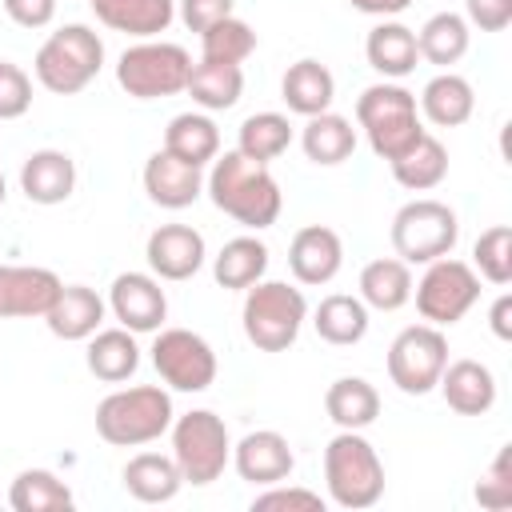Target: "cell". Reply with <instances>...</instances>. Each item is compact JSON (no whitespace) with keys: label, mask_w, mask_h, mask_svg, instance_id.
I'll list each match as a JSON object with an SVG mask.
<instances>
[{"label":"cell","mask_w":512,"mask_h":512,"mask_svg":"<svg viewBox=\"0 0 512 512\" xmlns=\"http://www.w3.org/2000/svg\"><path fill=\"white\" fill-rule=\"evenodd\" d=\"M312 328L324 344H336V348H348V344H360L368 336V304L360 296H348V292H332L316 304L312 312Z\"/></svg>","instance_id":"cell-31"},{"label":"cell","mask_w":512,"mask_h":512,"mask_svg":"<svg viewBox=\"0 0 512 512\" xmlns=\"http://www.w3.org/2000/svg\"><path fill=\"white\" fill-rule=\"evenodd\" d=\"M60 288H64V280L52 268L0 264V320H24V316L44 320V312L52 308Z\"/></svg>","instance_id":"cell-15"},{"label":"cell","mask_w":512,"mask_h":512,"mask_svg":"<svg viewBox=\"0 0 512 512\" xmlns=\"http://www.w3.org/2000/svg\"><path fill=\"white\" fill-rule=\"evenodd\" d=\"M392 248L404 264H432L448 256L460 240V220L444 200L416 196L392 216Z\"/></svg>","instance_id":"cell-9"},{"label":"cell","mask_w":512,"mask_h":512,"mask_svg":"<svg viewBox=\"0 0 512 512\" xmlns=\"http://www.w3.org/2000/svg\"><path fill=\"white\" fill-rule=\"evenodd\" d=\"M172 396L160 384L116 388L96 404V436L112 448H140L172 428Z\"/></svg>","instance_id":"cell-2"},{"label":"cell","mask_w":512,"mask_h":512,"mask_svg":"<svg viewBox=\"0 0 512 512\" xmlns=\"http://www.w3.org/2000/svg\"><path fill=\"white\" fill-rule=\"evenodd\" d=\"M120 480H124V492L140 504H168L184 488V476H180L172 452L168 456L164 452H136L124 464Z\"/></svg>","instance_id":"cell-26"},{"label":"cell","mask_w":512,"mask_h":512,"mask_svg":"<svg viewBox=\"0 0 512 512\" xmlns=\"http://www.w3.org/2000/svg\"><path fill=\"white\" fill-rule=\"evenodd\" d=\"M280 96L288 104V112L296 116H316V112H328L332 100H336V76L328 72V64L304 56L296 64H288L284 80H280Z\"/></svg>","instance_id":"cell-25"},{"label":"cell","mask_w":512,"mask_h":512,"mask_svg":"<svg viewBox=\"0 0 512 512\" xmlns=\"http://www.w3.org/2000/svg\"><path fill=\"white\" fill-rule=\"evenodd\" d=\"M412 296H416V312L424 316V324L452 328L480 300V276L472 264H464L448 252V256L424 264V276L412 284Z\"/></svg>","instance_id":"cell-10"},{"label":"cell","mask_w":512,"mask_h":512,"mask_svg":"<svg viewBox=\"0 0 512 512\" xmlns=\"http://www.w3.org/2000/svg\"><path fill=\"white\" fill-rule=\"evenodd\" d=\"M340 264H344V240L328 224H304L288 244V268H292L296 284L320 288V284L336 280Z\"/></svg>","instance_id":"cell-18"},{"label":"cell","mask_w":512,"mask_h":512,"mask_svg":"<svg viewBox=\"0 0 512 512\" xmlns=\"http://www.w3.org/2000/svg\"><path fill=\"white\" fill-rule=\"evenodd\" d=\"M256 52V32L248 20H240L236 12L208 24L200 32V60H216V64H244Z\"/></svg>","instance_id":"cell-39"},{"label":"cell","mask_w":512,"mask_h":512,"mask_svg":"<svg viewBox=\"0 0 512 512\" xmlns=\"http://www.w3.org/2000/svg\"><path fill=\"white\" fill-rule=\"evenodd\" d=\"M308 320V300L288 280H256L244 288L240 324L252 348L260 352H288Z\"/></svg>","instance_id":"cell-6"},{"label":"cell","mask_w":512,"mask_h":512,"mask_svg":"<svg viewBox=\"0 0 512 512\" xmlns=\"http://www.w3.org/2000/svg\"><path fill=\"white\" fill-rule=\"evenodd\" d=\"M300 148H304V156L312 160V164H320V168H336V164H344L352 152H356V128H352V120L348 116H340V112H316V116H308L304 120V128H300Z\"/></svg>","instance_id":"cell-28"},{"label":"cell","mask_w":512,"mask_h":512,"mask_svg":"<svg viewBox=\"0 0 512 512\" xmlns=\"http://www.w3.org/2000/svg\"><path fill=\"white\" fill-rule=\"evenodd\" d=\"M172 460L184 476V484L204 488L212 480L224 476V468L232 464V436L224 416L208 412V408H192L184 416L172 420Z\"/></svg>","instance_id":"cell-7"},{"label":"cell","mask_w":512,"mask_h":512,"mask_svg":"<svg viewBox=\"0 0 512 512\" xmlns=\"http://www.w3.org/2000/svg\"><path fill=\"white\" fill-rule=\"evenodd\" d=\"M232 4L236 0H176V16L184 20L188 32H204L208 24L232 16Z\"/></svg>","instance_id":"cell-45"},{"label":"cell","mask_w":512,"mask_h":512,"mask_svg":"<svg viewBox=\"0 0 512 512\" xmlns=\"http://www.w3.org/2000/svg\"><path fill=\"white\" fill-rule=\"evenodd\" d=\"M364 56H368L372 72H380L384 80H404L420 60L416 32L400 20H380L364 40Z\"/></svg>","instance_id":"cell-27"},{"label":"cell","mask_w":512,"mask_h":512,"mask_svg":"<svg viewBox=\"0 0 512 512\" xmlns=\"http://www.w3.org/2000/svg\"><path fill=\"white\" fill-rule=\"evenodd\" d=\"M208 244L192 224H160L148 244H144V260L152 268L156 280H192L204 268Z\"/></svg>","instance_id":"cell-16"},{"label":"cell","mask_w":512,"mask_h":512,"mask_svg":"<svg viewBox=\"0 0 512 512\" xmlns=\"http://www.w3.org/2000/svg\"><path fill=\"white\" fill-rule=\"evenodd\" d=\"M232 468L240 472V480H248L256 488H268V484H280V480L292 476L296 452H292V444H288L284 432L256 428V432H244L232 444Z\"/></svg>","instance_id":"cell-14"},{"label":"cell","mask_w":512,"mask_h":512,"mask_svg":"<svg viewBox=\"0 0 512 512\" xmlns=\"http://www.w3.org/2000/svg\"><path fill=\"white\" fill-rule=\"evenodd\" d=\"M468 44H472V28L460 12H432L416 32L420 60H428L436 68H452L456 60H464Z\"/></svg>","instance_id":"cell-36"},{"label":"cell","mask_w":512,"mask_h":512,"mask_svg":"<svg viewBox=\"0 0 512 512\" xmlns=\"http://www.w3.org/2000/svg\"><path fill=\"white\" fill-rule=\"evenodd\" d=\"M464 20L480 32H504L512 24V0H464Z\"/></svg>","instance_id":"cell-44"},{"label":"cell","mask_w":512,"mask_h":512,"mask_svg":"<svg viewBox=\"0 0 512 512\" xmlns=\"http://www.w3.org/2000/svg\"><path fill=\"white\" fill-rule=\"evenodd\" d=\"M448 364V336L436 324H408L388 344V380L404 396H428Z\"/></svg>","instance_id":"cell-11"},{"label":"cell","mask_w":512,"mask_h":512,"mask_svg":"<svg viewBox=\"0 0 512 512\" xmlns=\"http://www.w3.org/2000/svg\"><path fill=\"white\" fill-rule=\"evenodd\" d=\"M84 364L96 380L104 384H124L128 376H136L140 368V344H136V332L128 328H96L88 336V348H84Z\"/></svg>","instance_id":"cell-24"},{"label":"cell","mask_w":512,"mask_h":512,"mask_svg":"<svg viewBox=\"0 0 512 512\" xmlns=\"http://www.w3.org/2000/svg\"><path fill=\"white\" fill-rule=\"evenodd\" d=\"M8 504L16 512H68L76 504V496L56 472L24 468V472H16V480L8 488Z\"/></svg>","instance_id":"cell-37"},{"label":"cell","mask_w":512,"mask_h":512,"mask_svg":"<svg viewBox=\"0 0 512 512\" xmlns=\"http://www.w3.org/2000/svg\"><path fill=\"white\" fill-rule=\"evenodd\" d=\"M292 144V124L284 112H252L244 116L240 124V136H236V152H244L248 160H260V164H272L276 156H284Z\"/></svg>","instance_id":"cell-38"},{"label":"cell","mask_w":512,"mask_h":512,"mask_svg":"<svg viewBox=\"0 0 512 512\" xmlns=\"http://www.w3.org/2000/svg\"><path fill=\"white\" fill-rule=\"evenodd\" d=\"M4 12L20 28H48L56 16V0H4Z\"/></svg>","instance_id":"cell-46"},{"label":"cell","mask_w":512,"mask_h":512,"mask_svg":"<svg viewBox=\"0 0 512 512\" xmlns=\"http://www.w3.org/2000/svg\"><path fill=\"white\" fill-rule=\"evenodd\" d=\"M268 272V244L260 236H232L216 260H212V276L220 288H232V292H244L252 288L256 280H264Z\"/></svg>","instance_id":"cell-35"},{"label":"cell","mask_w":512,"mask_h":512,"mask_svg":"<svg viewBox=\"0 0 512 512\" xmlns=\"http://www.w3.org/2000/svg\"><path fill=\"white\" fill-rule=\"evenodd\" d=\"M108 316V300L88 284H64L52 308L44 312V324L56 340H88Z\"/></svg>","instance_id":"cell-21"},{"label":"cell","mask_w":512,"mask_h":512,"mask_svg":"<svg viewBox=\"0 0 512 512\" xmlns=\"http://www.w3.org/2000/svg\"><path fill=\"white\" fill-rule=\"evenodd\" d=\"M164 148L196 168H208L220 152V128L208 112H180L164 128Z\"/></svg>","instance_id":"cell-33"},{"label":"cell","mask_w":512,"mask_h":512,"mask_svg":"<svg viewBox=\"0 0 512 512\" xmlns=\"http://www.w3.org/2000/svg\"><path fill=\"white\" fill-rule=\"evenodd\" d=\"M88 4L104 28L136 40H152L168 32V24L176 20V0H88Z\"/></svg>","instance_id":"cell-22"},{"label":"cell","mask_w":512,"mask_h":512,"mask_svg":"<svg viewBox=\"0 0 512 512\" xmlns=\"http://www.w3.org/2000/svg\"><path fill=\"white\" fill-rule=\"evenodd\" d=\"M108 312L116 316L120 328L144 336L164 328L168 320V296L152 272H120L108 284Z\"/></svg>","instance_id":"cell-13"},{"label":"cell","mask_w":512,"mask_h":512,"mask_svg":"<svg viewBox=\"0 0 512 512\" xmlns=\"http://www.w3.org/2000/svg\"><path fill=\"white\" fill-rule=\"evenodd\" d=\"M324 412L336 428H352L364 432L376 416H380V392L376 384H368L364 376H340L328 384L324 392Z\"/></svg>","instance_id":"cell-32"},{"label":"cell","mask_w":512,"mask_h":512,"mask_svg":"<svg viewBox=\"0 0 512 512\" xmlns=\"http://www.w3.org/2000/svg\"><path fill=\"white\" fill-rule=\"evenodd\" d=\"M32 108V76L12 64V60H0V120H16Z\"/></svg>","instance_id":"cell-43"},{"label":"cell","mask_w":512,"mask_h":512,"mask_svg":"<svg viewBox=\"0 0 512 512\" xmlns=\"http://www.w3.org/2000/svg\"><path fill=\"white\" fill-rule=\"evenodd\" d=\"M356 124L380 160H396L404 148H412L428 132L416 108V92H408L396 80L368 84L356 96Z\"/></svg>","instance_id":"cell-3"},{"label":"cell","mask_w":512,"mask_h":512,"mask_svg":"<svg viewBox=\"0 0 512 512\" xmlns=\"http://www.w3.org/2000/svg\"><path fill=\"white\" fill-rule=\"evenodd\" d=\"M476 504L488 512L512 508V444H504L488 464V472L476 480Z\"/></svg>","instance_id":"cell-41"},{"label":"cell","mask_w":512,"mask_h":512,"mask_svg":"<svg viewBox=\"0 0 512 512\" xmlns=\"http://www.w3.org/2000/svg\"><path fill=\"white\" fill-rule=\"evenodd\" d=\"M204 192L224 216H232L236 224H244L252 232L272 228L280 208H284V196H280L272 168L260 160H248L236 148L216 152V160L208 164V176H204Z\"/></svg>","instance_id":"cell-1"},{"label":"cell","mask_w":512,"mask_h":512,"mask_svg":"<svg viewBox=\"0 0 512 512\" xmlns=\"http://www.w3.org/2000/svg\"><path fill=\"white\" fill-rule=\"evenodd\" d=\"M416 108H420V120H428V124H436V128H460V124H468L472 112H476V92H472V84H468L460 72L444 68V72H436V76L424 84Z\"/></svg>","instance_id":"cell-23"},{"label":"cell","mask_w":512,"mask_h":512,"mask_svg":"<svg viewBox=\"0 0 512 512\" xmlns=\"http://www.w3.org/2000/svg\"><path fill=\"white\" fill-rule=\"evenodd\" d=\"M4 196H8V184H4V172H0V208H4Z\"/></svg>","instance_id":"cell-49"},{"label":"cell","mask_w":512,"mask_h":512,"mask_svg":"<svg viewBox=\"0 0 512 512\" xmlns=\"http://www.w3.org/2000/svg\"><path fill=\"white\" fill-rule=\"evenodd\" d=\"M436 388H440L444 404L452 412H460V416H484L496 404V376H492L488 364H480L472 356L448 360Z\"/></svg>","instance_id":"cell-20"},{"label":"cell","mask_w":512,"mask_h":512,"mask_svg":"<svg viewBox=\"0 0 512 512\" xmlns=\"http://www.w3.org/2000/svg\"><path fill=\"white\" fill-rule=\"evenodd\" d=\"M328 500L312 488H296V484H268L264 492L252 496V512H324Z\"/></svg>","instance_id":"cell-42"},{"label":"cell","mask_w":512,"mask_h":512,"mask_svg":"<svg viewBox=\"0 0 512 512\" xmlns=\"http://www.w3.org/2000/svg\"><path fill=\"white\" fill-rule=\"evenodd\" d=\"M144 192L152 204L168 208V212H180L188 204H196L204 196V168L172 156L168 148H156L148 160H144Z\"/></svg>","instance_id":"cell-17"},{"label":"cell","mask_w":512,"mask_h":512,"mask_svg":"<svg viewBox=\"0 0 512 512\" xmlns=\"http://www.w3.org/2000/svg\"><path fill=\"white\" fill-rule=\"evenodd\" d=\"M324 488L336 508L360 512L384 496V460L364 440V432L340 428L324 448Z\"/></svg>","instance_id":"cell-4"},{"label":"cell","mask_w":512,"mask_h":512,"mask_svg":"<svg viewBox=\"0 0 512 512\" xmlns=\"http://www.w3.org/2000/svg\"><path fill=\"white\" fill-rule=\"evenodd\" d=\"M356 12H364V16H376V20H396L412 0H348Z\"/></svg>","instance_id":"cell-48"},{"label":"cell","mask_w":512,"mask_h":512,"mask_svg":"<svg viewBox=\"0 0 512 512\" xmlns=\"http://www.w3.org/2000/svg\"><path fill=\"white\" fill-rule=\"evenodd\" d=\"M488 328H492L496 340H512V296H508V292H500V296L492 300V308H488Z\"/></svg>","instance_id":"cell-47"},{"label":"cell","mask_w":512,"mask_h":512,"mask_svg":"<svg viewBox=\"0 0 512 512\" xmlns=\"http://www.w3.org/2000/svg\"><path fill=\"white\" fill-rule=\"evenodd\" d=\"M360 300L376 312H396L412 300V264L400 256H380L360 268Z\"/></svg>","instance_id":"cell-30"},{"label":"cell","mask_w":512,"mask_h":512,"mask_svg":"<svg viewBox=\"0 0 512 512\" xmlns=\"http://www.w3.org/2000/svg\"><path fill=\"white\" fill-rule=\"evenodd\" d=\"M20 192L40 208L64 204L76 192V160L60 148H36L20 164Z\"/></svg>","instance_id":"cell-19"},{"label":"cell","mask_w":512,"mask_h":512,"mask_svg":"<svg viewBox=\"0 0 512 512\" xmlns=\"http://www.w3.org/2000/svg\"><path fill=\"white\" fill-rule=\"evenodd\" d=\"M184 92L192 96V104L200 112H228L244 96V68L240 64L196 60L192 72H188V88Z\"/></svg>","instance_id":"cell-29"},{"label":"cell","mask_w":512,"mask_h":512,"mask_svg":"<svg viewBox=\"0 0 512 512\" xmlns=\"http://www.w3.org/2000/svg\"><path fill=\"white\" fill-rule=\"evenodd\" d=\"M472 268L480 280L504 288L512 280V228L508 224H492L476 236L472 244Z\"/></svg>","instance_id":"cell-40"},{"label":"cell","mask_w":512,"mask_h":512,"mask_svg":"<svg viewBox=\"0 0 512 512\" xmlns=\"http://www.w3.org/2000/svg\"><path fill=\"white\" fill-rule=\"evenodd\" d=\"M104 68V40L88 24H64L56 28L32 56V72L40 88L56 96H76L84 92Z\"/></svg>","instance_id":"cell-5"},{"label":"cell","mask_w":512,"mask_h":512,"mask_svg":"<svg viewBox=\"0 0 512 512\" xmlns=\"http://www.w3.org/2000/svg\"><path fill=\"white\" fill-rule=\"evenodd\" d=\"M152 368L172 392H208L216 384V352L192 328H156Z\"/></svg>","instance_id":"cell-12"},{"label":"cell","mask_w":512,"mask_h":512,"mask_svg":"<svg viewBox=\"0 0 512 512\" xmlns=\"http://www.w3.org/2000/svg\"><path fill=\"white\" fill-rule=\"evenodd\" d=\"M188 72H192L188 48H180L172 40H156V36L152 40H136L116 60V84L132 100L180 96L188 88Z\"/></svg>","instance_id":"cell-8"},{"label":"cell","mask_w":512,"mask_h":512,"mask_svg":"<svg viewBox=\"0 0 512 512\" xmlns=\"http://www.w3.org/2000/svg\"><path fill=\"white\" fill-rule=\"evenodd\" d=\"M388 168H392V180L400 188H408V192H432L448 176V148L432 132H424L412 148H404L396 160H388Z\"/></svg>","instance_id":"cell-34"}]
</instances>
